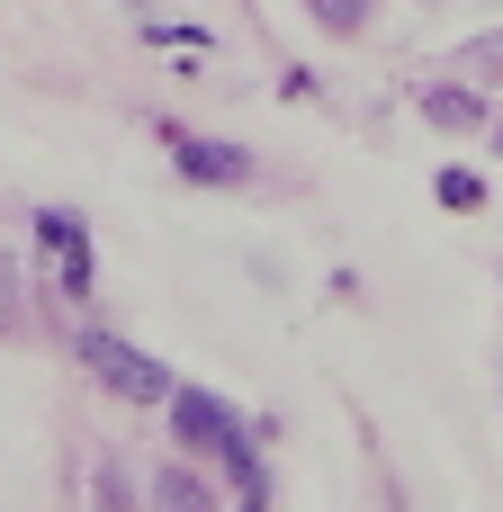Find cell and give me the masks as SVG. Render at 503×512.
<instances>
[{"label":"cell","instance_id":"cell-1","mask_svg":"<svg viewBox=\"0 0 503 512\" xmlns=\"http://www.w3.org/2000/svg\"><path fill=\"white\" fill-rule=\"evenodd\" d=\"M81 369H90L108 396H126V405H171V387H180L153 351H135V342H117V333H81Z\"/></svg>","mask_w":503,"mask_h":512},{"label":"cell","instance_id":"cell-2","mask_svg":"<svg viewBox=\"0 0 503 512\" xmlns=\"http://www.w3.org/2000/svg\"><path fill=\"white\" fill-rule=\"evenodd\" d=\"M171 432H180L189 450H216V459H243V423H234V405H216L207 387H171Z\"/></svg>","mask_w":503,"mask_h":512},{"label":"cell","instance_id":"cell-3","mask_svg":"<svg viewBox=\"0 0 503 512\" xmlns=\"http://www.w3.org/2000/svg\"><path fill=\"white\" fill-rule=\"evenodd\" d=\"M180 144V171L198 180V189H234L252 162H243V144H207V135H171Z\"/></svg>","mask_w":503,"mask_h":512},{"label":"cell","instance_id":"cell-4","mask_svg":"<svg viewBox=\"0 0 503 512\" xmlns=\"http://www.w3.org/2000/svg\"><path fill=\"white\" fill-rule=\"evenodd\" d=\"M423 117L432 126H477V99L468 90H423Z\"/></svg>","mask_w":503,"mask_h":512},{"label":"cell","instance_id":"cell-5","mask_svg":"<svg viewBox=\"0 0 503 512\" xmlns=\"http://www.w3.org/2000/svg\"><path fill=\"white\" fill-rule=\"evenodd\" d=\"M36 234H45V243H54V252H81V243H90V234H81V216H72V207H45V216H36Z\"/></svg>","mask_w":503,"mask_h":512},{"label":"cell","instance_id":"cell-6","mask_svg":"<svg viewBox=\"0 0 503 512\" xmlns=\"http://www.w3.org/2000/svg\"><path fill=\"white\" fill-rule=\"evenodd\" d=\"M477 198H486L477 171H441V207H477Z\"/></svg>","mask_w":503,"mask_h":512},{"label":"cell","instance_id":"cell-7","mask_svg":"<svg viewBox=\"0 0 503 512\" xmlns=\"http://www.w3.org/2000/svg\"><path fill=\"white\" fill-rule=\"evenodd\" d=\"M315 18H324L333 36H351V27H360V0H315Z\"/></svg>","mask_w":503,"mask_h":512}]
</instances>
